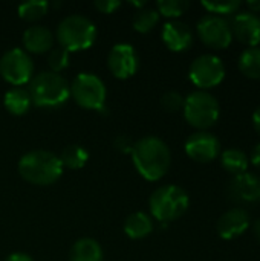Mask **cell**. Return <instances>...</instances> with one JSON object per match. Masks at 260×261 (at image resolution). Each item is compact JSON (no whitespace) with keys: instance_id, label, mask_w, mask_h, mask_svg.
Wrapping results in <instances>:
<instances>
[{"instance_id":"obj_1","label":"cell","mask_w":260,"mask_h":261,"mask_svg":"<svg viewBox=\"0 0 260 261\" xmlns=\"http://www.w3.org/2000/svg\"><path fill=\"white\" fill-rule=\"evenodd\" d=\"M130 156L136 171L152 182L164 177L172 164L169 145L156 136H146L136 141Z\"/></svg>"},{"instance_id":"obj_2","label":"cell","mask_w":260,"mask_h":261,"mask_svg":"<svg viewBox=\"0 0 260 261\" xmlns=\"http://www.w3.org/2000/svg\"><path fill=\"white\" fill-rule=\"evenodd\" d=\"M18 173L28 184L46 187L61 177L63 165L57 154L46 150H34L20 158Z\"/></svg>"},{"instance_id":"obj_3","label":"cell","mask_w":260,"mask_h":261,"mask_svg":"<svg viewBox=\"0 0 260 261\" xmlns=\"http://www.w3.org/2000/svg\"><path fill=\"white\" fill-rule=\"evenodd\" d=\"M28 92L32 104L44 109L60 107L70 98V86L67 80L51 70H44L32 76Z\"/></svg>"},{"instance_id":"obj_4","label":"cell","mask_w":260,"mask_h":261,"mask_svg":"<svg viewBox=\"0 0 260 261\" xmlns=\"http://www.w3.org/2000/svg\"><path fill=\"white\" fill-rule=\"evenodd\" d=\"M55 37L60 43V47L66 49L67 52L84 50L95 43L97 28L87 17L74 14L67 15L58 23Z\"/></svg>"},{"instance_id":"obj_5","label":"cell","mask_w":260,"mask_h":261,"mask_svg":"<svg viewBox=\"0 0 260 261\" xmlns=\"http://www.w3.org/2000/svg\"><path fill=\"white\" fill-rule=\"evenodd\" d=\"M190 205L188 194L178 185H162L156 188L150 199L149 208L152 216L161 223H169L179 219Z\"/></svg>"},{"instance_id":"obj_6","label":"cell","mask_w":260,"mask_h":261,"mask_svg":"<svg viewBox=\"0 0 260 261\" xmlns=\"http://www.w3.org/2000/svg\"><path fill=\"white\" fill-rule=\"evenodd\" d=\"M182 110L185 121L199 132H207V128L213 127L221 113L218 99L207 90H196L190 93L185 98Z\"/></svg>"},{"instance_id":"obj_7","label":"cell","mask_w":260,"mask_h":261,"mask_svg":"<svg viewBox=\"0 0 260 261\" xmlns=\"http://www.w3.org/2000/svg\"><path fill=\"white\" fill-rule=\"evenodd\" d=\"M70 86V96L74 101L87 110H104L107 90L100 76L89 72L78 73Z\"/></svg>"},{"instance_id":"obj_8","label":"cell","mask_w":260,"mask_h":261,"mask_svg":"<svg viewBox=\"0 0 260 261\" xmlns=\"http://www.w3.org/2000/svg\"><path fill=\"white\" fill-rule=\"evenodd\" d=\"M34 63L31 55L20 47L6 50L0 58V75L14 87H21L32 80Z\"/></svg>"},{"instance_id":"obj_9","label":"cell","mask_w":260,"mask_h":261,"mask_svg":"<svg viewBox=\"0 0 260 261\" xmlns=\"http://www.w3.org/2000/svg\"><path fill=\"white\" fill-rule=\"evenodd\" d=\"M188 76L199 89H211L219 86L225 78V66L222 60L213 54H204L193 60Z\"/></svg>"},{"instance_id":"obj_10","label":"cell","mask_w":260,"mask_h":261,"mask_svg":"<svg viewBox=\"0 0 260 261\" xmlns=\"http://www.w3.org/2000/svg\"><path fill=\"white\" fill-rule=\"evenodd\" d=\"M201 41L211 49H225L233 41V32L230 21L218 15H205L198 21L196 26Z\"/></svg>"},{"instance_id":"obj_11","label":"cell","mask_w":260,"mask_h":261,"mask_svg":"<svg viewBox=\"0 0 260 261\" xmlns=\"http://www.w3.org/2000/svg\"><path fill=\"white\" fill-rule=\"evenodd\" d=\"M139 58L132 44L120 43L115 44L107 55V67L112 75L118 80H127L138 70Z\"/></svg>"},{"instance_id":"obj_12","label":"cell","mask_w":260,"mask_h":261,"mask_svg":"<svg viewBox=\"0 0 260 261\" xmlns=\"http://www.w3.org/2000/svg\"><path fill=\"white\" fill-rule=\"evenodd\" d=\"M185 153L190 159L199 164H208L219 156L221 142L210 132H196L187 138Z\"/></svg>"},{"instance_id":"obj_13","label":"cell","mask_w":260,"mask_h":261,"mask_svg":"<svg viewBox=\"0 0 260 261\" xmlns=\"http://www.w3.org/2000/svg\"><path fill=\"white\" fill-rule=\"evenodd\" d=\"M233 38L236 37L242 44L248 47H257L260 44V17L254 12H238L231 23Z\"/></svg>"},{"instance_id":"obj_14","label":"cell","mask_w":260,"mask_h":261,"mask_svg":"<svg viewBox=\"0 0 260 261\" xmlns=\"http://www.w3.org/2000/svg\"><path fill=\"white\" fill-rule=\"evenodd\" d=\"M250 225H251L250 214L244 208H233L219 217V220L216 223V229H218V234L221 239L233 240V239L245 234L247 229L250 228Z\"/></svg>"},{"instance_id":"obj_15","label":"cell","mask_w":260,"mask_h":261,"mask_svg":"<svg viewBox=\"0 0 260 261\" xmlns=\"http://www.w3.org/2000/svg\"><path fill=\"white\" fill-rule=\"evenodd\" d=\"M228 196L238 203L260 202V179L251 173L234 176L228 187Z\"/></svg>"},{"instance_id":"obj_16","label":"cell","mask_w":260,"mask_h":261,"mask_svg":"<svg viewBox=\"0 0 260 261\" xmlns=\"http://www.w3.org/2000/svg\"><path fill=\"white\" fill-rule=\"evenodd\" d=\"M162 41L172 52H184L193 44V34L185 23L173 20L164 24Z\"/></svg>"},{"instance_id":"obj_17","label":"cell","mask_w":260,"mask_h":261,"mask_svg":"<svg viewBox=\"0 0 260 261\" xmlns=\"http://www.w3.org/2000/svg\"><path fill=\"white\" fill-rule=\"evenodd\" d=\"M21 41L28 54H44L51 50L54 44V34L46 26L32 24L23 32Z\"/></svg>"},{"instance_id":"obj_18","label":"cell","mask_w":260,"mask_h":261,"mask_svg":"<svg viewBox=\"0 0 260 261\" xmlns=\"http://www.w3.org/2000/svg\"><path fill=\"white\" fill-rule=\"evenodd\" d=\"M3 106L11 115L21 116V115L28 113V110L31 109L32 99H31V95H29L28 89H25V87H12L3 96Z\"/></svg>"},{"instance_id":"obj_19","label":"cell","mask_w":260,"mask_h":261,"mask_svg":"<svg viewBox=\"0 0 260 261\" xmlns=\"http://www.w3.org/2000/svg\"><path fill=\"white\" fill-rule=\"evenodd\" d=\"M69 258L70 261H103V249L97 240L84 237L72 245Z\"/></svg>"},{"instance_id":"obj_20","label":"cell","mask_w":260,"mask_h":261,"mask_svg":"<svg viewBox=\"0 0 260 261\" xmlns=\"http://www.w3.org/2000/svg\"><path fill=\"white\" fill-rule=\"evenodd\" d=\"M153 231V222L146 213H133L124 222V232L133 240H141Z\"/></svg>"},{"instance_id":"obj_21","label":"cell","mask_w":260,"mask_h":261,"mask_svg":"<svg viewBox=\"0 0 260 261\" xmlns=\"http://www.w3.org/2000/svg\"><path fill=\"white\" fill-rule=\"evenodd\" d=\"M221 165L227 173L233 176H239V174L247 173L250 159L244 151L238 148H228L221 154Z\"/></svg>"},{"instance_id":"obj_22","label":"cell","mask_w":260,"mask_h":261,"mask_svg":"<svg viewBox=\"0 0 260 261\" xmlns=\"http://www.w3.org/2000/svg\"><path fill=\"white\" fill-rule=\"evenodd\" d=\"M58 159L63 167H66L69 170H80L89 161V153L84 147H81L78 144H72V145H67L61 151Z\"/></svg>"},{"instance_id":"obj_23","label":"cell","mask_w":260,"mask_h":261,"mask_svg":"<svg viewBox=\"0 0 260 261\" xmlns=\"http://www.w3.org/2000/svg\"><path fill=\"white\" fill-rule=\"evenodd\" d=\"M241 72L251 80H260V47H248L239 57Z\"/></svg>"},{"instance_id":"obj_24","label":"cell","mask_w":260,"mask_h":261,"mask_svg":"<svg viewBox=\"0 0 260 261\" xmlns=\"http://www.w3.org/2000/svg\"><path fill=\"white\" fill-rule=\"evenodd\" d=\"M48 9H49L48 2H44V0H31V2L21 3L18 6L17 12H18V17L23 21L34 23V21H38L40 18H43L46 15Z\"/></svg>"},{"instance_id":"obj_25","label":"cell","mask_w":260,"mask_h":261,"mask_svg":"<svg viewBox=\"0 0 260 261\" xmlns=\"http://www.w3.org/2000/svg\"><path fill=\"white\" fill-rule=\"evenodd\" d=\"M159 12L155 8H143L139 11H136L135 17H133V29L141 32V34H147L149 31H152L158 21H159Z\"/></svg>"},{"instance_id":"obj_26","label":"cell","mask_w":260,"mask_h":261,"mask_svg":"<svg viewBox=\"0 0 260 261\" xmlns=\"http://www.w3.org/2000/svg\"><path fill=\"white\" fill-rule=\"evenodd\" d=\"M208 12H211V15H231L234 12H238L242 6V3L239 0H218V2H208L204 0L201 3Z\"/></svg>"},{"instance_id":"obj_27","label":"cell","mask_w":260,"mask_h":261,"mask_svg":"<svg viewBox=\"0 0 260 261\" xmlns=\"http://www.w3.org/2000/svg\"><path fill=\"white\" fill-rule=\"evenodd\" d=\"M188 8L190 3L187 0H159L156 3V11L159 12V15H164L167 18L181 17Z\"/></svg>"},{"instance_id":"obj_28","label":"cell","mask_w":260,"mask_h":261,"mask_svg":"<svg viewBox=\"0 0 260 261\" xmlns=\"http://www.w3.org/2000/svg\"><path fill=\"white\" fill-rule=\"evenodd\" d=\"M48 64L51 67V72L60 73L69 66V52L63 47L52 49L48 55Z\"/></svg>"},{"instance_id":"obj_29","label":"cell","mask_w":260,"mask_h":261,"mask_svg":"<svg viewBox=\"0 0 260 261\" xmlns=\"http://www.w3.org/2000/svg\"><path fill=\"white\" fill-rule=\"evenodd\" d=\"M184 102H185V98L179 92H167L161 98V106L167 112H170V113L182 110L184 109Z\"/></svg>"},{"instance_id":"obj_30","label":"cell","mask_w":260,"mask_h":261,"mask_svg":"<svg viewBox=\"0 0 260 261\" xmlns=\"http://www.w3.org/2000/svg\"><path fill=\"white\" fill-rule=\"evenodd\" d=\"M113 145H115V148H116L120 153L130 154L132 150H133L135 142L132 141L130 136H127V135H120V136H116V138L113 139Z\"/></svg>"},{"instance_id":"obj_31","label":"cell","mask_w":260,"mask_h":261,"mask_svg":"<svg viewBox=\"0 0 260 261\" xmlns=\"http://www.w3.org/2000/svg\"><path fill=\"white\" fill-rule=\"evenodd\" d=\"M93 6L103 14H112L121 6V2H118V0H95Z\"/></svg>"},{"instance_id":"obj_32","label":"cell","mask_w":260,"mask_h":261,"mask_svg":"<svg viewBox=\"0 0 260 261\" xmlns=\"http://www.w3.org/2000/svg\"><path fill=\"white\" fill-rule=\"evenodd\" d=\"M5 261H34V258L25 252H14V254L8 255V258Z\"/></svg>"},{"instance_id":"obj_33","label":"cell","mask_w":260,"mask_h":261,"mask_svg":"<svg viewBox=\"0 0 260 261\" xmlns=\"http://www.w3.org/2000/svg\"><path fill=\"white\" fill-rule=\"evenodd\" d=\"M250 162L260 170V142L254 147V150H253V153H251V158H250Z\"/></svg>"},{"instance_id":"obj_34","label":"cell","mask_w":260,"mask_h":261,"mask_svg":"<svg viewBox=\"0 0 260 261\" xmlns=\"http://www.w3.org/2000/svg\"><path fill=\"white\" fill-rule=\"evenodd\" d=\"M253 125H254V130L260 135V106L253 113Z\"/></svg>"},{"instance_id":"obj_35","label":"cell","mask_w":260,"mask_h":261,"mask_svg":"<svg viewBox=\"0 0 260 261\" xmlns=\"http://www.w3.org/2000/svg\"><path fill=\"white\" fill-rule=\"evenodd\" d=\"M247 6L250 8V12H254V14L260 12V0H250L247 2Z\"/></svg>"},{"instance_id":"obj_36","label":"cell","mask_w":260,"mask_h":261,"mask_svg":"<svg viewBox=\"0 0 260 261\" xmlns=\"http://www.w3.org/2000/svg\"><path fill=\"white\" fill-rule=\"evenodd\" d=\"M253 232H254V237H256V240H257V242L260 243V219L254 222V225H253Z\"/></svg>"}]
</instances>
